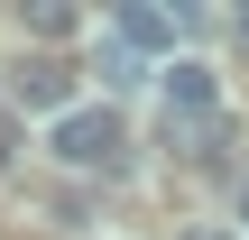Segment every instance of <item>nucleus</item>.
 Listing matches in <instances>:
<instances>
[{"mask_svg": "<svg viewBox=\"0 0 249 240\" xmlns=\"http://www.w3.org/2000/svg\"><path fill=\"white\" fill-rule=\"evenodd\" d=\"M46 148L65 157V166H120V148H129V129H120V111H65L55 129H46Z\"/></svg>", "mask_w": 249, "mask_h": 240, "instance_id": "nucleus-1", "label": "nucleus"}, {"mask_svg": "<svg viewBox=\"0 0 249 240\" xmlns=\"http://www.w3.org/2000/svg\"><path fill=\"white\" fill-rule=\"evenodd\" d=\"M9 102L65 120V111H74V74H65V65H18V74H9Z\"/></svg>", "mask_w": 249, "mask_h": 240, "instance_id": "nucleus-2", "label": "nucleus"}, {"mask_svg": "<svg viewBox=\"0 0 249 240\" xmlns=\"http://www.w3.org/2000/svg\"><path fill=\"white\" fill-rule=\"evenodd\" d=\"M166 111H176V120H213V111H222L213 65H194V55H185V65H166Z\"/></svg>", "mask_w": 249, "mask_h": 240, "instance_id": "nucleus-3", "label": "nucleus"}, {"mask_svg": "<svg viewBox=\"0 0 249 240\" xmlns=\"http://www.w3.org/2000/svg\"><path fill=\"white\" fill-rule=\"evenodd\" d=\"M176 28H185V18H166V9H148V0H129V9L111 18V37H120L129 55H166V46H176Z\"/></svg>", "mask_w": 249, "mask_h": 240, "instance_id": "nucleus-4", "label": "nucleus"}, {"mask_svg": "<svg viewBox=\"0 0 249 240\" xmlns=\"http://www.w3.org/2000/svg\"><path fill=\"white\" fill-rule=\"evenodd\" d=\"M28 37H74V9H65V0H37V9H28Z\"/></svg>", "mask_w": 249, "mask_h": 240, "instance_id": "nucleus-5", "label": "nucleus"}, {"mask_svg": "<svg viewBox=\"0 0 249 240\" xmlns=\"http://www.w3.org/2000/svg\"><path fill=\"white\" fill-rule=\"evenodd\" d=\"M139 74H148V65H139L120 37H111V46H102V83H139Z\"/></svg>", "mask_w": 249, "mask_h": 240, "instance_id": "nucleus-6", "label": "nucleus"}, {"mask_svg": "<svg viewBox=\"0 0 249 240\" xmlns=\"http://www.w3.org/2000/svg\"><path fill=\"white\" fill-rule=\"evenodd\" d=\"M240 222H249V185H240Z\"/></svg>", "mask_w": 249, "mask_h": 240, "instance_id": "nucleus-7", "label": "nucleus"}]
</instances>
